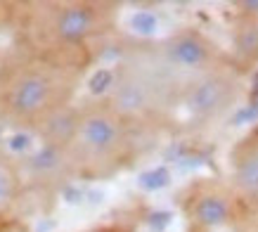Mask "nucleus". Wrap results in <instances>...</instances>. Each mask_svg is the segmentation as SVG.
Returning <instances> with one entry per match:
<instances>
[{
	"mask_svg": "<svg viewBox=\"0 0 258 232\" xmlns=\"http://www.w3.org/2000/svg\"><path fill=\"white\" fill-rule=\"evenodd\" d=\"M81 83V64L29 52L0 69V116L12 126L36 128L71 107Z\"/></svg>",
	"mask_w": 258,
	"mask_h": 232,
	"instance_id": "1",
	"label": "nucleus"
},
{
	"mask_svg": "<svg viewBox=\"0 0 258 232\" xmlns=\"http://www.w3.org/2000/svg\"><path fill=\"white\" fill-rule=\"evenodd\" d=\"M19 31L31 52L71 60V52L86 50L88 43L100 38L114 26L116 10L109 3L59 0V3H26L17 5Z\"/></svg>",
	"mask_w": 258,
	"mask_h": 232,
	"instance_id": "2",
	"label": "nucleus"
},
{
	"mask_svg": "<svg viewBox=\"0 0 258 232\" xmlns=\"http://www.w3.org/2000/svg\"><path fill=\"white\" fill-rule=\"evenodd\" d=\"M59 152L71 176L88 180L111 178L133 154L131 124L104 97L86 102L76 107L74 126Z\"/></svg>",
	"mask_w": 258,
	"mask_h": 232,
	"instance_id": "3",
	"label": "nucleus"
},
{
	"mask_svg": "<svg viewBox=\"0 0 258 232\" xmlns=\"http://www.w3.org/2000/svg\"><path fill=\"white\" fill-rule=\"evenodd\" d=\"M104 100L131 126L161 119L175 109V90L159 71L149 43H135L123 52Z\"/></svg>",
	"mask_w": 258,
	"mask_h": 232,
	"instance_id": "4",
	"label": "nucleus"
},
{
	"mask_svg": "<svg viewBox=\"0 0 258 232\" xmlns=\"http://www.w3.org/2000/svg\"><path fill=\"white\" fill-rule=\"evenodd\" d=\"M149 50L159 71L175 90V97L189 81L230 60L206 33L192 26L178 29L161 40H152Z\"/></svg>",
	"mask_w": 258,
	"mask_h": 232,
	"instance_id": "5",
	"label": "nucleus"
},
{
	"mask_svg": "<svg viewBox=\"0 0 258 232\" xmlns=\"http://www.w3.org/2000/svg\"><path fill=\"white\" fill-rule=\"evenodd\" d=\"M244 97L242 69L232 60L213 67L195 81H189L175 97V109H180L189 121L199 126L218 124L235 111Z\"/></svg>",
	"mask_w": 258,
	"mask_h": 232,
	"instance_id": "6",
	"label": "nucleus"
},
{
	"mask_svg": "<svg viewBox=\"0 0 258 232\" xmlns=\"http://www.w3.org/2000/svg\"><path fill=\"white\" fill-rule=\"evenodd\" d=\"M180 211L192 232H218L232 227L244 206L227 180L197 178L180 194Z\"/></svg>",
	"mask_w": 258,
	"mask_h": 232,
	"instance_id": "7",
	"label": "nucleus"
},
{
	"mask_svg": "<svg viewBox=\"0 0 258 232\" xmlns=\"http://www.w3.org/2000/svg\"><path fill=\"white\" fill-rule=\"evenodd\" d=\"M227 185L244 209L258 211V128L242 135L230 149Z\"/></svg>",
	"mask_w": 258,
	"mask_h": 232,
	"instance_id": "8",
	"label": "nucleus"
},
{
	"mask_svg": "<svg viewBox=\"0 0 258 232\" xmlns=\"http://www.w3.org/2000/svg\"><path fill=\"white\" fill-rule=\"evenodd\" d=\"M230 40H232V57L230 60L239 69L256 64L258 62V15L239 10L235 22H232Z\"/></svg>",
	"mask_w": 258,
	"mask_h": 232,
	"instance_id": "9",
	"label": "nucleus"
},
{
	"mask_svg": "<svg viewBox=\"0 0 258 232\" xmlns=\"http://www.w3.org/2000/svg\"><path fill=\"white\" fill-rule=\"evenodd\" d=\"M24 192V176L19 163L10 154L0 152V220L15 211Z\"/></svg>",
	"mask_w": 258,
	"mask_h": 232,
	"instance_id": "10",
	"label": "nucleus"
},
{
	"mask_svg": "<svg viewBox=\"0 0 258 232\" xmlns=\"http://www.w3.org/2000/svg\"><path fill=\"white\" fill-rule=\"evenodd\" d=\"M235 232H258V211L244 209L237 218V223L232 225Z\"/></svg>",
	"mask_w": 258,
	"mask_h": 232,
	"instance_id": "11",
	"label": "nucleus"
},
{
	"mask_svg": "<svg viewBox=\"0 0 258 232\" xmlns=\"http://www.w3.org/2000/svg\"><path fill=\"white\" fill-rule=\"evenodd\" d=\"M12 5H8V3H0V24H3V17H15V10H10Z\"/></svg>",
	"mask_w": 258,
	"mask_h": 232,
	"instance_id": "12",
	"label": "nucleus"
},
{
	"mask_svg": "<svg viewBox=\"0 0 258 232\" xmlns=\"http://www.w3.org/2000/svg\"><path fill=\"white\" fill-rule=\"evenodd\" d=\"M93 232H123V230H118V227H100V230H93Z\"/></svg>",
	"mask_w": 258,
	"mask_h": 232,
	"instance_id": "13",
	"label": "nucleus"
}]
</instances>
